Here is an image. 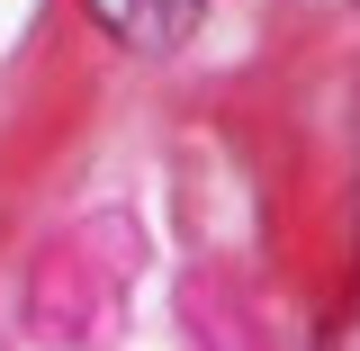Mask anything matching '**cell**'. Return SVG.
I'll use <instances>...</instances> for the list:
<instances>
[{
  "instance_id": "1",
  "label": "cell",
  "mask_w": 360,
  "mask_h": 351,
  "mask_svg": "<svg viewBox=\"0 0 360 351\" xmlns=\"http://www.w3.org/2000/svg\"><path fill=\"white\" fill-rule=\"evenodd\" d=\"M99 18H108V37L144 45V54H162V45L189 37V18H198V0H90Z\"/></svg>"
}]
</instances>
